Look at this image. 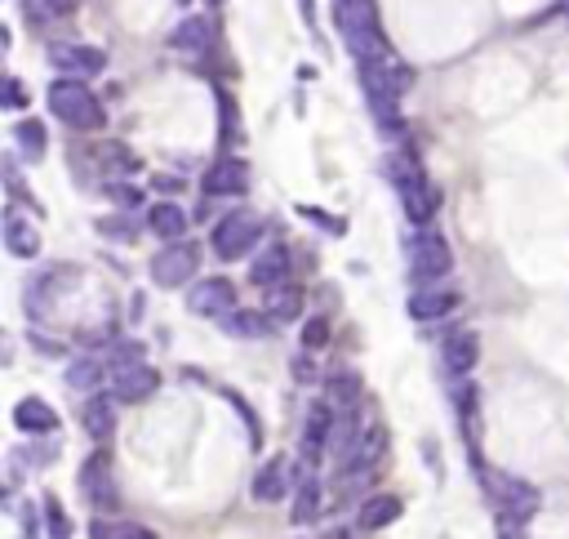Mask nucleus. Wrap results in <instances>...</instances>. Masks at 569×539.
<instances>
[{
    "label": "nucleus",
    "instance_id": "1",
    "mask_svg": "<svg viewBox=\"0 0 569 539\" xmlns=\"http://www.w3.org/2000/svg\"><path fill=\"white\" fill-rule=\"evenodd\" d=\"M45 99H49V112H54L67 129H77V134H98V129L107 125V107L98 103V94H94L85 81L62 77V81L49 85Z\"/></svg>",
    "mask_w": 569,
    "mask_h": 539
},
{
    "label": "nucleus",
    "instance_id": "2",
    "mask_svg": "<svg viewBox=\"0 0 569 539\" xmlns=\"http://www.w3.org/2000/svg\"><path fill=\"white\" fill-rule=\"evenodd\" d=\"M387 174H392V187H396V196H400V206H405V215L418 223V228H427L432 223V215H437V187L427 183V174H422V165L414 161V152H392V161H387Z\"/></svg>",
    "mask_w": 569,
    "mask_h": 539
},
{
    "label": "nucleus",
    "instance_id": "3",
    "mask_svg": "<svg viewBox=\"0 0 569 539\" xmlns=\"http://www.w3.org/2000/svg\"><path fill=\"white\" fill-rule=\"evenodd\" d=\"M489 491H493L498 526H503V535H508V539H516V535H521V526H525V521L543 508L538 486H530V482H521V478H512V473H493V478H489Z\"/></svg>",
    "mask_w": 569,
    "mask_h": 539
},
{
    "label": "nucleus",
    "instance_id": "4",
    "mask_svg": "<svg viewBox=\"0 0 569 539\" xmlns=\"http://www.w3.org/2000/svg\"><path fill=\"white\" fill-rule=\"evenodd\" d=\"M263 241V219L254 215V210H232V215H223L219 223H213V232H209V245H213V254L219 259H245L254 245Z\"/></svg>",
    "mask_w": 569,
    "mask_h": 539
},
{
    "label": "nucleus",
    "instance_id": "5",
    "mask_svg": "<svg viewBox=\"0 0 569 539\" xmlns=\"http://www.w3.org/2000/svg\"><path fill=\"white\" fill-rule=\"evenodd\" d=\"M409 267H414V282H418V286H437L441 277H450V267H454L450 241H445L437 228H422V232L409 241Z\"/></svg>",
    "mask_w": 569,
    "mask_h": 539
},
{
    "label": "nucleus",
    "instance_id": "6",
    "mask_svg": "<svg viewBox=\"0 0 569 539\" xmlns=\"http://www.w3.org/2000/svg\"><path fill=\"white\" fill-rule=\"evenodd\" d=\"M196 267H200V245L196 241H174V245H165V250L152 254L148 273H152L156 286L178 290V286H187L196 277Z\"/></svg>",
    "mask_w": 569,
    "mask_h": 539
},
{
    "label": "nucleus",
    "instance_id": "7",
    "mask_svg": "<svg viewBox=\"0 0 569 539\" xmlns=\"http://www.w3.org/2000/svg\"><path fill=\"white\" fill-rule=\"evenodd\" d=\"M77 486H81V495H85L98 513H116V482H112V455H107V450H94V455L81 463Z\"/></svg>",
    "mask_w": 569,
    "mask_h": 539
},
{
    "label": "nucleus",
    "instance_id": "8",
    "mask_svg": "<svg viewBox=\"0 0 569 539\" xmlns=\"http://www.w3.org/2000/svg\"><path fill=\"white\" fill-rule=\"evenodd\" d=\"M254 500L258 504H280L284 495L294 491V459L290 455H271L258 473H254Z\"/></svg>",
    "mask_w": 569,
    "mask_h": 539
},
{
    "label": "nucleus",
    "instance_id": "9",
    "mask_svg": "<svg viewBox=\"0 0 569 539\" xmlns=\"http://www.w3.org/2000/svg\"><path fill=\"white\" fill-rule=\"evenodd\" d=\"M187 308L196 317H232L236 312V286L228 277H209V282H196L191 295H187Z\"/></svg>",
    "mask_w": 569,
    "mask_h": 539
},
{
    "label": "nucleus",
    "instance_id": "10",
    "mask_svg": "<svg viewBox=\"0 0 569 539\" xmlns=\"http://www.w3.org/2000/svg\"><path fill=\"white\" fill-rule=\"evenodd\" d=\"M49 62L62 67L71 81H85V77L107 72V54H103L98 45H54V49H49Z\"/></svg>",
    "mask_w": 569,
    "mask_h": 539
},
{
    "label": "nucleus",
    "instance_id": "11",
    "mask_svg": "<svg viewBox=\"0 0 569 539\" xmlns=\"http://www.w3.org/2000/svg\"><path fill=\"white\" fill-rule=\"evenodd\" d=\"M387 446H392L387 428L383 424H365V433L356 437V446L342 459V473H374V468L383 463V455H387Z\"/></svg>",
    "mask_w": 569,
    "mask_h": 539
},
{
    "label": "nucleus",
    "instance_id": "12",
    "mask_svg": "<svg viewBox=\"0 0 569 539\" xmlns=\"http://www.w3.org/2000/svg\"><path fill=\"white\" fill-rule=\"evenodd\" d=\"M334 424H338V411L329 401H316L303 424V463H321V455L334 446Z\"/></svg>",
    "mask_w": 569,
    "mask_h": 539
},
{
    "label": "nucleus",
    "instance_id": "13",
    "mask_svg": "<svg viewBox=\"0 0 569 539\" xmlns=\"http://www.w3.org/2000/svg\"><path fill=\"white\" fill-rule=\"evenodd\" d=\"M156 388H161V375H156L148 362L112 375V401H125V406H138V401H152Z\"/></svg>",
    "mask_w": 569,
    "mask_h": 539
},
{
    "label": "nucleus",
    "instance_id": "14",
    "mask_svg": "<svg viewBox=\"0 0 569 539\" xmlns=\"http://www.w3.org/2000/svg\"><path fill=\"white\" fill-rule=\"evenodd\" d=\"M249 192V165L241 157H213L205 170V196H241Z\"/></svg>",
    "mask_w": 569,
    "mask_h": 539
},
{
    "label": "nucleus",
    "instance_id": "15",
    "mask_svg": "<svg viewBox=\"0 0 569 539\" xmlns=\"http://www.w3.org/2000/svg\"><path fill=\"white\" fill-rule=\"evenodd\" d=\"M249 282L263 290H276L290 282V245H263L249 263Z\"/></svg>",
    "mask_w": 569,
    "mask_h": 539
},
{
    "label": "nucleus",
    "instance_id": "16",
    "mask_svg": "<svg viewBox=\"0 0 569 539\" xmlns=\"http://www.w3.org/2000/svg\"><path fill=\"white\" fill-rule=\"evenodd\" d=\"M476 362H480V340H476V330H454L450 340L441 344V366H445L450 375L467 379V375L476 370Z\"/></svg>",
    "mask_w": 569,
    "mask_h": 539
},
{
    "label": "nucleus",
    "instance_id": "17",
    "mask_svg": "<svg viewBox=\"0 0 569 539\" xmlns=\"http://www.w3.org/2000/svg\"><path fill=\"white\" fill-rule=\"evenodd\" d=\"M458 308V290L450 286H422L418 295H409V317L414 321H441Z\"/></svg>",
    "mask_w": 569,
    "mask_h": 539
},
{
    "label": "nucleus",
    "instance_id": "18",
    "mask_svg": "<svg viewBox=\"0 0 569 539\" xmlns=\"http://www.w3.org/2000/svg\"><path fill=\"white\" fill-rule=\"evenodd\" d=\"M14 424L27 437H49V433H58V411L49 406V401H40V397H23L14 406Z\"/></svg>",
    "mask_w": 569,
    "mask_h": 539
},
{
    "label": "nucleus",
    "instance_id": "19",
    "mask_svg": "<svg viewBox=\"0 0 569 539\" xmlns=\"http://www.w3.org/2000/svg\"><path fill=\"white\" fill-rule=\"evenodd\" d=\"M405 513V504L396 500V495H387V491H379V495H365L361 500V508H356V530H383V526H392L396 517Z\"/></svg>",
    "mask_w": 569,
    "mask_h": 539
},
{
    "label": "nucleus",
    "instance_id": "20",
    "mask_svg": "<svg viewBox=\"0 0 569 539\" xmlns=\"http://www.w3.org/2000/svg\"><path fill=\"white\" fill-rule=\"evenodd\" d=\"M209 45H213V19L209 14L178 19V27L170 32V49H178V54H205Z\"/></svg>",
    "mask_w": 569,
    "mask_h": 539
},
{
    "label": "nucleus",
    "instance_id": "21",
    "mask_svg": "<svg viewBox=\"0 0 569 539\" xmlns=\"http://www.w3.org/2000/svg\"><path fill=\"white\" fill-rule=\"evenodd\" d=\"M148 228H152L165 245L187 241V210L178 206V200H156V206L148 210Z\"/></svg>",
    "mask_w": 569,
    "mask_h": 539
},
{
    "label": "nucleus",
    "instance_id": "22",
    "mask_svg": "<svg viewBox=\"0 0 569 539\" xmlns=\"http://www.w3.org/2000/svg\"><path fill=\"white\" fill-rule=\"evenodd\" d=\"M303 303H307L303 286L284 282V286L267 290V303H263V312L271 317V325H284V321H299V317H303Z\"/></svg>",
    "mask_w": 569,
    "mask_h": 539
},
{
    "label": "nucleus",
    "instance_id": "23",
    "mask_svg": "<svg viewBox=\"0 0 569 539\" xmlns=\"http://www.w3.org/2000/svg\"><path fill=\"white\" fill-rule=\"evenodd\" d=\"M5 250H10L14 259H36V254H40V232H36V223H27L19 210L5 215Z\"/></svg>",
    "mask_w": 569,
    "mask_h": 539
},
{
    "label": "nucleus",
    "instance_id": "24",
    "mask_svg": "<svg viewBox=\"0 0 569 539\" xmlns=\"http://www.w3.org/2000/svg\"><path fill=\"white\" fill-rule=\"evenodd\" d=\"M81 424H85V433H90L94 441H107V437L116 433V411H112L107 392H94V397L85 401V411H81Z\"/></svg>",
    "mask_w": 569,
    "mask_h": 539
},
{
    "label": "nucleus",
    "instance_id": "25",
    "mask_svg": "<svg viewBox=\"0 0 569 539\" xmlns=\"http://www.w3.org/2000/svg\"><path fill=\"white\" fill-rule=\"evenodd\" d=\"M103 379H112V370H107V362L103 357H77L67 366V388H77V392H94V388H103Z\"/></svg>",
    "mask_w": 569,
    "mask_h": 539
},
{
    "label": "nucleus",
    "instance_id": "26",
    "mask_svg": "<svg viewBox=\"0 0 569 539\" xmlns=\"http://www.w3.org/2000/svg\"><path fill=\"white\" fill-rule=\"evenodd\" d=\"M356 397H361V379H356L351 370H334V375L325 379V401H329L338 415L356 411Z\"/></svg>",
    "mask_w": 569,
    "mask_h": 539
},
{
    "label": "nucleus",
    "instance_id": "27",
    "mask_svg": "<svg viewBox=\"0 0 569 539\" xmlns=\"http://www.w3.org/2000/svg\"><path fill=\"white\" fill-rule=\"evenodd\" d=\"M223 330L236 334V340H263V334H271V317H267V312H245V308H236L232 317H223Z\"/></svg>",
    "mask_w": 569,
    "mask_h": 539
},
{
    "label": "nucleus",
    "instance_id": "28",
    "mask_svg": "<svg viewBox=\"0 0 569 539\" xmlns=\"http://www.w3.org/2000/svg\"><path fill=\"white\" fill-rule=\"evenodd\" d=\"M321 495H325V491H321L316 478H303V482H299V491H294V513H290L294 526H312V521L321 517Z\"/></svg>",
    "mask_w": 569,
    "mask_h": 539
},
{
    "label": "nucleus",
    "instance_id": "29",
    "mask_svg": "<svg viewBox=\"0 0 569 539\" xmlns=\"http://www.w3.org/2000/svg\"><path fill=\"white\" fill-rule=\"evenodd\" d=\"M98 165H103V174H133V170H138V157H133L125 144H103V148H98Z\"/></svg>",
    "mask_w": 569,
    "mask_h": 539
},
{
    "label": "nucleus",
    "instance_id": "30",
    "mask_svg": "<svg viewBox=\"0 0 569 539\" xmlns=\"http://www.w3.org/2000/svg\"><path fill=\"white\" fill-rule=\"evenodd\" d=\"M90 539H156V535L148 526H133V521H107V517H98L94 530H90Z\"/></svg>",
    "mask_w": 569,
    "mask_h": 539
},
{
    "label": "nucleus",
    "instance_id": "31",
    "mask_svg": "<svg viewBox=\"0 0 569 539\" xmlns=\"http://www.w3.org/2000/svg\"><path fill=\"white\" fill-rule=\"evenodd\" d=\"M14 139H19V148H23L27 157L40 161V152H45V144H49V134H45L40 121H19V125H14Z\"/></svg>",
    "mask_w": 569,
    "mask_h": 539
},
{
    "label": "nucleus",
    "instance_id": "32",
    "mask_svg": "<svg viewBox=\"0 0 569 539\" xmlns=\"http://www.w3.org/2000/svg\"><path fill=\"white\" fill-rule=\"evenodd\" d=\"M40 513H45L49 539H71V521H67V513H62V504H58L54 495H45V500H40Z\"/></svg>",
    "mask_w": 569,
    "mask_h": 539
},
{
    "label": "nucleus",
    "instance_id": "33",
    "mask_svg": "<svg viewBox=\"0 0 569 539\" xmlns=\"http://www.w3.org/2000/svg\"><path fill=\"white\" fill-rule=\"evenodd\" d=\"M325 344H329V321H325V317H312V321L303 325V348L316 353V348H325Z\"/></svg>",
    "mask_w": 569,
    "mask_h": 539
},
{
    "label": "nucleus",
    "instance_id": "34",
    "mask_svg": "<svg viewBox=\"0 0 569 539\" xmlns=\"http://www.w3.org/2000/svg\"><path fill=\"white\" fill-rule=\"evenodd\" d=\"M32 5V19L40 14V19H67L71 10H77V0H27Z\"/></svg>",
    "mask_w": 569,
    "mask_h": 539
},
{
    "label": "nucleus",
    "instance_id": "35",
    "mask_svg": "<svg viewBox=\"0 0 569 539\" xmlns=\"http://www.w3.org/2000/svg\"><path fill=\"white\" fill-rule=\"evenodd\" d=\"M107 192H112L116 206H142V192L129 187V183H107Z\"/></svg>",
    "mask_w": 569,
    "mask_h": 539
},
{
    "label": "nucleus",
    "instance_id": "36",
    "mask_svg": "<svg viewBox=\"0 0 569 539\" xmlns=\"http://www.w3.org/2000/svg\"><path fill=\"white\" fill-rule=\"evenodd\" d=\"M299 215H303V219H312V223H321V228H329L334 237L342 232V223H338L334 215H325V210H316V206H299Z\"/></svg>",
    "mask_w": 569,
    "mask_h": 539
},
{
    "label": "nucleus",
    "instance_id": "37",
    "mask_svg": "<svg viewBox=\"0 0 569 539\" xmlns=\"http://www.w3.org/2000/svg\"><path fill=\"white\" fill-rule=\"evenodd\" d=\"M5 107H23V90H19V81H14V77L5 81Z\"/></svg>",
    "mask_w": 569,
    "mask_h": 539
},
{
    "label": "nucleus",
    "instance_id": "38",
    "mask_svg": "<svg viewBox=\"0 0 569 539\" xmlns=\"http://www.w3.org/2000/svg\"><path fill=\"white\" fill-rule=\"evenodd\" d=\"M156 192H183V179H174V174H156Z\"/></svg>",
    "mask_w": 569,
    "mask_h": 539
},
{
    "label": "nucleus",
    "instance_id": "39",
    "mask_svg": "<svg viewBox=\"0 0 569 539\" xmlns=\"http://www.w3.org/2000/svg\"><path fill=\"white\" fill-rule=\"evenodd\" d=\"M321 539H361V530H329V535H321Z\"/></svg>",
    "mask_w": 569,
    "mask_h": 539
},
{
    "label": "nucleus",
    "instance_id": "40",
    "mask_svg": "<svg viewBox=\"0 0 569 539\" xmlns=\"http://www.w3.org/2000/svg\"><path fill=\"white\" fill-rule=\"evenodd\" d=\"M205 5H209V10H219V5H223V0H205Z\"/></svg>",
    "mask_w": 569,
    "mask_h": 539
},
{
    "label": "nucleus",
    "instance_id": "41",
    "mask_svg": "<svg viewBox=\"0 0 569 539\" xmlns=\"http://www.w3.org/2000/svg\"><path fill=\"white\" fill-rule=\"evenodd\" d=\"M560 5H565V14H569V0H560Z\"/></svg>",
    "mask_w": 569,
    "mask_h": 539
}]
</instances>
